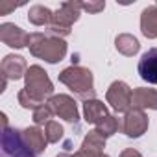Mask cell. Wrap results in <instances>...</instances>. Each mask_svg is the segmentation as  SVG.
Returning a JSON list of instances; mask_svg holds the SVG:
<instances>
[{
  "label": "cell",
  "instance_id": "obj_1",
  "mask_svg": "<svg viewBox=\"0 0 157 157\" xmlns=\"http://www.w3.org/2000/svg\"><path fill=\"white\" fill-rule=\"evenodd\" d=\"M28 48L35 57L44 59L48 63H57L67 54V43L61 37H52V35L39 33V32L30 33Z\"/></svg>",
  "mask_w": 157,
  "mask_h": 157
},
{
  "label": "cell",
  "instance_id": "obj_2",
  "mask_svg": "<svg viewBox=\"0 0 157 157\" xmlns=\"http://www.w3.org/2000/svg\"><path fill=\"white\" fill-rule=\"evenodd\" d=\"M59 82L65 83L78 98L93 100L94 98V85H93V72L83 67H68L59 74Z\"/></svg>",
  "mask_w": 157,
  "mask_h": 157
},
{
  "label": "cell",
  "instance_id": "obj_3",
  "mask_svg": "<svg viewBox=\"0 0 157 157\" xmlns=\"http://www.w3.org/2000/svg\"><path fill=\"white\" fill-rule=\"evenodd\" d=\"M80 10H82V4L80 2H65L52 17V22L50 26L44 30L46 35H52V37H65L70 33V26L78 21L80 17Z\"/></svg>",
  "mask_w": 157,
  "mask_h": 157
},
{
  "label": "cell",
  "instance_id": "obj_4",
  "mask_svg": "<svg viewBox=\"0 0 157 157\" xmlns=\"http://www.w3.org/2000/svg\"><path fill=\"white\" fill-rule=\"evenodd\" d=\"M26 87H24V91L33 98V100H37L41 105L44 104V100L48 98V96H52V93H54V85H52V82H50V78H48V74L39 67V65H33V67H30L28 70H26Z\"/></svg>",
  "mask_w": 157,
  "mask_h": 157
},
{
  "label": "cell",
  "instance_id": "obj_5",
  "mask_svg": "<svg viewBox=\"0 0 157 157\" xmlns=\"http://www.w3.org/2000/svg\"><path fill=\"white\" fill-rule=\"evenodd\" d=\"M2 157H35V153L24 142L22 131L8 126L2 129Z\"/></svg>",
  "mask_w": 157,
  "mask_h": 157
},
{
  "label": "cell",
  "instance_id": "obj_6",
  "mask_svg": "<svg viewBox=\"0 0 157 157\" xmlns=\"http://www.w3.org/2000/svg\"><path fill=\"white\" fill-rule=\"evenodd\" d=\"M148 129V117L144 115L142 109H129L126 113V117L120 120V131L126 133L131 139L140 137L144 131Z\"/></svg>",
  "mask_w": 157,
  "mask_h": 157
},
{
  "label": "cell",
  "instance_id": "obj_7",
  "mask_svg": "<svg viewBox=\"0 0 157 157\" xmlns=\"http://www.w3.org/2000/svg\"><path fill=\"white\" fill-rule=\"evenodd\" d=\"M48 105L52 107L54 115L61 117L67 122L76 124L78 120H80V113H78V107H76L74 98H70L67 94H56V96H52L48 100Z\"/></svg>",
  "mask_w": 157,
  "mask_h": 157
},
{
  "label": "cell",
  "instance_id": "obj_8",
  "mask_svg": "<svg viewBox=\"0 0 157 157\" xmlns=\"http://www.w3.org/2000/svg\"><path fill=\"white\" fill-rule=\"evenodd\" d=\"M131 98H133V91H131L124 82H115V83H111V87H109V91H107V102L113 105L115 111H118V113L129 111Z\"/></svg>",
  "mask_w": 157,
  "mask_h": 157
},
{
  "label": "cell",
  "instance_id": "obj_9",
  "mask_svg": "<svg viewBox=\"0 0 157 157\" xmlns=\"http://www.w3.org/2000/svg\"><path fill=\"white\" fill-rule=\"evenodd\" d=\"M28 39H30V35L22 28L15 26L11 22H4L2 26H0V41H2L4 44H8V46H11V48H24V46H28Z\"/></svg>",
  "mask_w": 157,
  "mask_h": 157
},
{
  "label": "cell",
  "instance_id": "obj_10",
  "mask_svg": "<svg viewBox=\"0 0 157 157\" xmlns=\"http://www.w3.org/2000/svg\"><path fill=\"white\" fill-rule=\"evenodd\" d=\"M0 70H2V76H6L8 80H21L22 76H26L28 65H26V59L22 56L10 54L2 59Z\"/></svg>",
  "mask_w": 157,
  "mask_h": 157
},
{
  "label": "cell",
  "instance_id": "obj_11",
  "mask_svg": "<svg viewBox=\"0 0 157 157\" xmlns=\"http://www.w3.org/2000/svg\"><path fill=\"white\" fill-rule=\"evenodd\" d=\"M139 74L144 82L157 85V48H150L139 61Z\"/></svg>",
  "mask_w": 157,
  "mask_h": 157
},
{
  "label": "cell",
  "instance_id": "obj_12",
  "mask_svg": "<svg viewBox=\"0 0 157 157\" xmlns=\"http://www.w3.org/2000/svg\"><path fill=\"white\" fill-rule=\"evenodd\" d=\"M22 139H24V142L28 144V148H30L35 155H37V153H43L44 148H46V142H48L44 131L39 129L37 126L22 129Z\"/></svg>",
  "mask_w": 157,
  "mask_h": 157
},
{
  "label": "cell",
  "instance_id": "obj_13",
  "mask_svg": "<svg viewBox=\"0 0 157 157\" xmlns=\"http://www.w3.org/2000/svg\"><path fill=\"white\" fill-rule=\"evenodd\" d=\"M131 105L135 109H157V91L155 89H146V87H139L133 91V98H131Z\"/></svg>",
  "mask_w": 157,
  "mask_h": 157
},
{
  "label": "cell",
  "instance_id": "obj_14",
  "mask_svg": "<svg viewBox=\"0 0 157 157\" xmlns=\"http://www.w3.org/2000/svg\"><path fill=\"white\" fill-rule=\"evenodd\" d=\"M83 115H85V120L89 124H94L96 126L98 122H102L107 117V109H105L104 102L93 98V100H87L83 104Z\"/></svg>",
  "mask_w": 157,
  "mask_h": 157
},
{
  "label": "cell",
  "instance_id": "obj_15",
  "mask_svg": "<svg viewBox=\"0 0 157 157\" xmlns=\"http://www.w3.org/2000/svg\"><path fill=\"white\" fill-rule=\"evenodd\" d=\"M140 30L148 39L157 37V4L150 6L140 15Z\"/></svg>",
  "mask_w": 157,
  "mask_h": 157
},
{
  "label": "cell",
  "instance_id": "obj_16",
  "mask_svg": "<svg viewBox=\"0 0 157 157\" xmlns=\"http://www.w3.org/2000/svg\"><path fill=\"white\" fill-rule=\"evenodd\" d=\"M52 17H54V13H52L48 8L41 6V4L30 8V11H28V21H30L32 24H35V26H44V24L50 26Z\"/></svg>",
  "mask_w": 157,
  "mask_h": 157
},
{
  "label": "cell",
  "instance_id": "obj_17",
  "mask_svg": "<svg viewBox=\"0 0 157 157\" xmlns=\"http://www.w3.org/2000/svg\"><path fill=\"white\" fill-rule=\"evenodd\" d=\"M139 48H140V44H139V41H137L133 35L122 33V35L117 37V50H118L120 54H124V56H133V54L139 52Z\"/></svg>",
  "mask_w": 157,
  "mask_h": 157
},
{
  "label": "cell",
  "instance_id": "obj_18",
  "mask_svg": "<svg viewBox=\"0 0 157 157\" xmlns=\"http://www.w3.org/2000/svg\"><path fill=\"white\" fill-rule=\"evenodd\" d=\"M104 146H105V137H104L102 133H98L96 129H94V131H89V135L85 137V140H83V144H82L83 150L98 151V153H102V148H104Z\"/></svg>",
  "mask_w": 157,
  "mask_h": 157
},
{
  "label": "cell",
  "instance_id": "obj_19",
  "mask_svg": "<svg viewBox=\"0 0 157 157\" xmlns=\"http://www.w3.org/2000/svg\"><path fill=\"white\" fill-rule=\"evenodd\" d=\"M118 129H120V120L115 118V117H111V115H107L102 122L96 124V131L102 133L104 137H111V135H115Z\"/></svg>",
  "mask_w": 157,
  "mask_h": 157
},
{
  "label": "cell",
  "instance_id": "obj_20",
  "mask_svg": "<svg viewBox=\"0 0 157 157\" xmlns=\"http://www.w3.org/2000/svg\"><path fill=\"white\" fill-rule=\"evenodd\" d=\"M52 117H54V111H52V107L48 105V104H44V105H41V107H37L35 111H33V122L37 124V126H46L50 120H52Z\"/></svg>",
  "mask_w": 157,
  "mask_h": 157
},
{
  "label": "cell",
  "instance_id": "obj_21",
  "mask_svg": "<svg viewBox=\"0 0 157 157\" xmlns=\"http://www.w3.org/2000/svg\"><path fill=\"white\" fill-rule=\"evenodd\" d=\"M44 135L48 139V142H57L61 137H63V128L59 122L56 120H50L46 126H44Z\"/></svg>",
  "mask_w": 157,
  "mask_h": 157
},
{
  "label": "cell",
  "instance_id": "obj_22",
  "mask_svg": "<svg viewBox=\"0 0 157 157\" xmlns=\"http://www.w3.org/2000/svg\"><path fill=\"white\" fill-rule=\"evenodd\" d=\"M19 104H21L24 109H33V111H35L37 107H41V104H39L37 100H33V98L24 91V89L19 93ZM43 105H44V104H43Z\"/></svg>",
  "mask_w": 157,
  "mask_h": 157
},
{
  "label": "cell",
  "instance_id": "obj_23",
  "mask_svg": "<svg viewBox=\"0 0 157 157\" xmlns=\"http://www.w3.org/2000/svg\"><path fill=\"white\" fill-rule=\"evenodd\" d=\"M104 153H98V151H89V150H80L78 153H74V155H70V153H59L57 157H102Z\"/></svg>",
  "mask_w": 157,
  "mask_h": 157
},
{
  "label": "cell",
  "instance_id": "obj_24",
  "mask_svg": "<svg viewBox=\"0 0 157 157\" xmlns=\"http://www.w3.org/2000/svg\"><path fill=\"white\" fill-rule=\"evenodd\" d=\"M105 8V2H89V4H82V10L89 11V13H98Z\"/></svg>",
  "mask_w": 157,
  "mask_h": 157
},
{
  "label": "cell",
  "instance_id": "obj_25",
  "mask_svg": "<svg viewBox=\"0 0 157 157\" xmlns=\"http://www.w3.org/2000/svg\"><path fill=\"white\" fill-rule=\"evenodd\" d=\"M120 157H142L137 150H133V148H128V150H124L122 153H120Z\"/></svg>",
  "mask_w": 157,
  "mask_h": 157
},
{
  "label": "cell",
  "instance_id": "obj_26",
  "mask_svg": "<svg viewBox=\"0 0 157 157\" xmlns=\"http://www.w3.org/2000/svg\"><path fill=\"white\" fill-rule=\"evenodd\" d=\"M15 4H0V15H6L10 10H15Z\"/></svg>",
  "mask_w": 157,
  "mask_h": 157
},
{
  "label": "cell",
  "instance_id": "obj_27",
  "mask_svg": "<svg viewBox=\"0 0 157 157\" xmlns=\"http://www.w3.org/2000/svg\"><path fill=\"white\" fill-rule=\"evenodd\" d=\"M102 157H109V155H102Z\"/></svg>",
  "mask_w": 157,
  "mask_h": 157
}]
</instances>
